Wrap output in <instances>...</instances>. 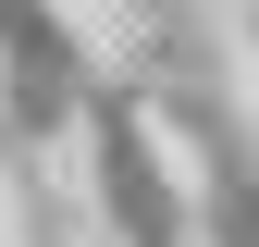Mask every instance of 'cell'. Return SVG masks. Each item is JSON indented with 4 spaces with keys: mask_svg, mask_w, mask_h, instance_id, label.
Wrapping results in <instances>:
<instances>
[{
    "mask_svg": "<svg viewBox=\"0 0 259 247\" xmlns=\"http://www.w3.org/2000/svg\"><path fill=\"white\" fill-rule=\"evenodd\" d=\"M0 148H13V111H0Z\"/></svg>",
    "mask_w": 259,
    "mask_h": 247,
    "instance_id": "1",
    "label": "cell"
}]
</instances>
